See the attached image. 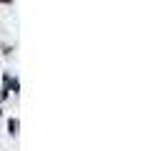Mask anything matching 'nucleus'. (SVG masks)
<instances>
[{"instance_id": "nucleus-1", "label": "nucleus", "mask_w": 156, "mask_h": 151, "mask_svg": "<svg viewBox=\"0 0 156 151\" xmlns=\"http://www.w3.org/2000/svg\"><path fill=\"white\" fill-rule=\"evenodd\" d=\"M10 134H18V121H15V118L10 121Z\"/></svg>"}, {"instance_id": "nucleus-2", "label": "nucleus", "mask_w": 156, "mask_h": 151, "mask_svg": "<svg viewBox=\"0 0 156 151\" xmlns=\"http://www.w3.org/2000/svg\"><path fill=\"white\" fill-rule=\"evenodd\" d=\"M0 3H13V0H0Z\"/></svg>"}]
</instances>
